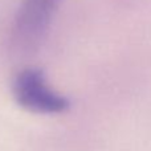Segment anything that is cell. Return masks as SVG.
I'll use <instances>...</instances> for the list:
<instances>
[{
    "instance_id": "6da1fadb",
    "label": "cell",
    "mask_w": 151,
    "mask_h": 151,
    "mask_svg": "<svg viewBox=\"0 0 151 151\" xmlns=\"http://www.w3.org/2000/svg\"><path fill=\"white\" fill-rule=\"evenodd\" d=\"M12 93L21 107L39 114H58L70 107V101L48 85L44 70L39 68L21 70L13 80Z\"/></svg>"
},
{
    "instance_id": "7a4b0ae2",
    "label": "cell",
    "mask_w": 151,
    "mask_h": 151,
    "mask_svg": "<svg viewBox=\"0 0 151 151\" xmlns=\"http://www.w3.org/2000/svg\"><path fill=\"white\" fill-rule=\"evenodd\" d=\"M63 0H23L13 23L16 48L29 52L41 44Z\"/></svg>"
}]
</instances>
